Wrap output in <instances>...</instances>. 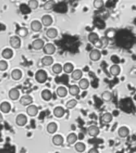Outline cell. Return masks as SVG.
Wrapping results in <instances>:
<instances>
[{"mask_svg":"<svg viewBox=\"0 0 136 153\" xmlns=\"http://www.w3.org/2000/svg\"><path fill=\"white\" fill-rule=\"evenodd\" d=\"M35 79L38 83H44L47 80V73L46 71L40 69L35 73Z\"/></svg>","mask_w":136,"mask_h":153,"instance_id":"1","label":"cell"},{"mask_svg":"<svg viewBox=\"0 0 136 153\" xmlns=\"http://www.w3.org/2000/svg\"><path fill=\"white\" fill-rule=\"evenodd\" d=\"M43 52L48 56H52L56 52V46L52 43H47L43 47Z\"/></svg>","mask_w":136,"mask_h":153,"instance_id":"2","label":"cell"},{"mask_svg":"<svg viewBox=\"0 0 136 153\" xmlns=\"http://www.w3.org/2000/svg\"><path fill=\"white\" fill-rule=\"evenodd\" d=\"M33 103V98L29 95H23L20 99V103L23 106H29Z\"/></svg>","mask_w":136,"mask_h":153,"instance_id":"3","label":"cell"},{"mask_svg":"<svg viewBox=\"0 0 136 153\" xmlns=\"http://www.w3.org/2000/svg\"><path fill=\"white\" fill-rule=\"evenodd\" d=\"M90 59L92 61H98L101 58V52L99 51L98 49H95L90 51L89 55Z\"/></svg>","mask_w":136,"mask_h":153,"instance_id":"4","label":"cell"},{"mask_svg":"<svg viewBox=\"0 0 136 153\" xmlns=\"http://www.w3.org/2000/svg\"><path fill=\"white\" fill-rule=\"evenodd\" d=\"M10 45L12 48L18 49L20 47V39L17 36H13L10 38Z\"/></svg>","mask_w":136,"mask_h":153,"instance_id":"5","label":"cell"},{"mask_svg":"<svg viewBox=\"0 0 136 153\" xmlns=\"http://www.w3.org/2000/svg\"><path fill=\"white\" fill-rule=\"evenodd\" d=\"M16 125H19V126H24L27 123V117L24 114H19L18 116H16Z\"/></svg>","mask_w":136,"mask_h":153,"instance_id":"6","label":"cell"},{"mask_svg":"<svg viewBox=\"0 0 136 153\" xmlns=\"http://www.w3.org/2000/svg\"><path fill=\"white\" fill-rule=\"evenodd\" d=\"M45 46L44 41L42 39H36L32 42V47L34 50H41L43 49V47Z\"/></svg>","mask_w":136,"mask_h":153,"instance_id":"7","label":"cell"},{"mask_svg":"<svg viewBox=\"0 0 136 153\" xmlns=\"http://www.w3.org/2000/svg\"><path fill=\"white\" fill-rule=\"evenodd\" d=\"M87 133L90 136L96 137L99 134V130L96 125H90L87 128Z\"/></svg>","mask_w":136,"mask_h":153,"instance_id":"8","label":"cell"},{"mask_svg":"<svg viewBox=\"0 0 136 153\" xmlns=\"http://www.w3.org/2000/svg\"><path fill=\"white\" fill-rule=\"evenodd\" d=\"M53 23V20L52 17L49 15H45L42 17V24L44 25L45 27H48L50 25H52V24Z\"/></svg>","mask_w":136,"mask_h":153,"instance_id":"9","label":"cell"},{"mask_svg":"<svg viewBox=\"0 0 136 153\" xmlns=\"http://www.w3.org/2000/svg\"><path fill=\"white\" fill-rule=\"evenodd\" d=\"M26 112H27V113H28L29 116H35L36 115H37V114H38V107H37V106H35V105L31 104V105H29V106L27 107Z\"/></svg>","mask_w":136,"mask_h":153,"instance_id":"10","label":"cell"},{"mask_svg":"<svg viewBox=\"0 0 136 153\" xmlns=\"http://www.w3.org/2000/svg\"><path fill=\"white\" fill-rule=\"evenodd\" d=\"M30 27H31V29L34 31V32H38L42 29V24L40 21L38 20H33L30 24Z\"/></svg>","mask_w":136,"mask_h":153,"instance_id":"11","label":"cell"},{"mask_svg":"<svg viewBox=\"0 0 136 153\" xmlns=\"http://www.w3.org/2000/svg\"><path fill=\"white\" fill-rule=\"evenodd\" d=\"M9 97L12 100H16V99H18L20 97V91L18 90V89H11L9 91Z\"/></svg>","mask_w":136,"mask_h":153,"instance_id":"12","label":"cell"},{"mask_svg":"<svg viewBox=\"0 0 136 153\" xmlns=\"http://www.w3.org/2000/svg\"><path fill=\"white\" fill-rule=\"evenodd\" d=\"M53 113H54V116L57 117V118H61L62 116L65 115V108L62 107H55L54 111H53Z\"/></svg>","mask_w":136,"mask_h":153,"instance_id":"13","label":"cell"},{"mask_svg":"<svg viewBox=\"0 0 136 153\" xmlns=\"http://www.w3.org/2000/svg\"><path fill=\"white\" fill-rule=\"evenodd\" d=\"M129 134H130V130L126 126H122L118 130V135L121 138H126Z\"/></svg>","mask_w":136,"mask_h":153,"instance_id":"14","label":"cell"},{"mask_svg":"<svg viewBox=\"0 0 136 153\" xmlns=\"http://www.w3.org/2000/svg\"><path fill=\"white\" fill-rule=\"evenodd\" d=\"M110 73L114 76V77H117L118 75L120 74V73H121V68H120V66L117 65H114L113 66H111L110 67Z\"/></svg>","mask_w":136,"mask_h":153,"instance_id":"15","label":"cell"},{"mask_svg":"<svg viewBox=\"0 0 136 153\" xmlns=\"http://www.w3.org/2000/svg\"><path fill=\"white\" fill-rule=\"evenodd\" d=\"M52 143L56 146H61L64 143V138L60 135H55L52 139Z\"/></svg>","mask_w":136,"mask_h":153,"instance_id":"16","label":"cell"},{"mask_svg":"<svg viewBox=\"0 0 136 153\" xmlns=\"http://www.w3.org/2000/svg\"><path fill=\"white\" fill-rule=\"evenodd\" d=\"M12 56H13V51H12V49H10V48H6L2 52V56L4 59H6V60L11 59L12 57Z\"/></svg>","mask_w":136,"mask_h":153,"instance_id":"17","label":"cell"},{"mask_svg":"<svg viewBox=\"0 0 136 153\" xmlns=\"http://www.w3.org/2000/svg\"><path fill=\"white\" fill-rule=\"evenodd\" d=\"M63 70L65 71V73H66L67 74H72V73L74 71V67L73 65L71 63H66L65 65H64L63 67Z\"/></svg>","mask_w":136,"mask_h":153,"instance_id":"18","label":"cell"},{"mask_svg":"<svg viewBox=\"0 0 136 153\" xmlns=\"http://www.w3.org/2000/svg\"><path fill=\"white\" fill-rule=\"evenodd\" d=\"M11 104L8 102H3L1 103L0 105V110L4 112V113H8L11 111Z\"/></svg>","mask_w":136,"mask_h":153,"instance_id":"19","label":"cell"},{"mask_svg":"<svg viewBox=\"0 0 136 153\" xmlns=\"http://www.w3.org/2000/svg\"><path fill=\"white\" fill-rule=\"evenodd\" d=\"M71 76H72V78L74 81H78V80L80 81L82 78V70L76 69L72 73Z\"/></svg>","mask_w":136,"mask_h":153,"instance_id":"20","label":"cell"},{"mask_svg":"<svg viewBox=\"0 0 136 153\" xmlns=\"http://www.w3.org/2000/svg\"><path fill=\"white\" fill-rule=\"evenodd\" d=\"M113 120V115H112V113H110V112H106V113H104L101 116V121L103 123H109V122H111Z\"/></svg>","mask_w":136,"mask_h":153,"instance_id":"21","label":"cell"},{"mask_svg":"<svg viewBox=\"0 0 136 153\" xmlns=\"http://www.w3.org/2000/svg\"><path fill=\"white\" fill-rule=\"evenodd\" d=\"M41 95H42V99L45 100V101H50V100L52 99V94L49 90H42Z\"/></svg>","mask_w":136,"mask_h":153,"instance_id":"22","label":"cell"},{"mask_svg":"<svg viewBox=\"0 0 136 153\" xmlns=\"http://www.w3.org/2000/svg\"><path fill=\"white\" fill-rule=\"evenodd\" d=\"M53 58L51 56H44L42 59V64L44 66H50L53 64Z\"/></svg>","mask_w":136,"mask_h":153,"instance_id":"23","label":"cell"},{"mask_svg":"<svg viewBox=\"0 0 136 153\" xmlns=\"http://www.w3.org/2000/svg\"><path fill=\"white\" fill-rule=\"evenodd\" d=\"M79 88L82 90H86V89L89 87L90 82L86 78H82L79 81Z\"/></svg>","mask_w":136,"mask_h":153,"instance_id":"24","label":"cell"},{"mask_svg":"<svg viewBox=\"0 0 136 153\" xmlns=\"http://www.w3.org/2000/svg\"><path fill=\"white\" fill-rule=\"evenodd\" d=\"M77 140H78V136L74 133H71L67 137V143L69 144V145L75 143L76 142H77Z\"/></svg>","mask_w":136,"mask_h":153,"instance_id":"25","label":"cell"},{"mask_svg":"<svg viewBox=\"0 0 136 153\" xmlns=\"http://www.w3.org/2000/svg\"><path fill=\"white\" fill-rule=\"evenodd\" d=\"M67 93H68V90H67V89H66L65 87H64V86H60V87H58V88L56 89V94L59 97H65L66 95H67Z\"/></svg>","mask_w":136,"mask_h":153,"instance_id":"26","label":"cell"},{"mask_svg":"<svg viewBox=\"0 0 136 153\" xmlns=\"http://www.w3.org/2000/svg\"><path fill=\"white\" fill-rule=\"evenodd\" d=\"M98 40H99V35L96 33H90L89 34H88V41L90 43L94 44Z\"/></svg>","mask_w":136,"mask_h":153,"instance_id":"27","label":"cell"},{"mask_svg":"<svg viewBox=\"0 0 136 153\" xmlns=\"http://www.w3.org/2000/svg\"><path fill=\"white\" fill-rule=\"evenodd\" d=\"M47 36L49 38H55L58 36V32L56 29L50 28L47 30Z\"/></svg>","mask_w":136,"mask_h":153,"instance_id":"28","label":"cell"},{"mask_svg":"<svg viewBox=\"0 0 136 153\" xmlns=\"http://www.w3.org/2000/svg\"><path fill=\"white\" fill-rule=\"evenodd\" d=\"M113 95L112 93L110 91H104L101 94V98L103 99V101H106V102H108L110 101L112 99H113Z\"/></svg>","mask_w":136,"mask_h":153,"instance_id":"29","label":"cell"},{"mask_svg":"<svg viewBox=\"0 0 136 153\" xmlns=\"http://www.w3.org/2000/svg\"><path fill=\"white\" fill-rule=\"evenodd\" d=\"M57 128H58V126H57L56 123L52 122V123L48 124V125H47V132H48L49 134H54V133H56V131L57 130Z\"/></svg>","mask_w":136,"mask_h":153,"instance_id":"30","label":"cell"},{"mask_svg":"<svg viewBox=\"0 0 136 153\" xmlns=\"http://www.w3.org/2000/svg\"><path fill=\"white\" fill-rule=\"evenodd\" d=\"M80 93V88L79 86H76V85H73L70 86L69 87V94L73 96H76L78 95H79Z\"/></svg>","mask_w":136,"mask_h":153,"instance_id":"31","label":"cell"},{"mask_svg":"<svg viewBox=\"0 0 136 153\" xmlns=\"http://www.w3.org/2000/svg\"><path fill=\"white\" fill-rule=\"evenodd\" d=\"M11 76H12V79L17 81V80H20V79L21 78V77H22V73H21V71L19 69H14L12 72Z\"/></svg>","mask_w":136,"mask_h":153,"instance_id":"32","label":"cell"},{"mask_svg":"<svg viewBox=\"0 0 136 153\" xmlns=\"http://www.w3.org/2000/svg\"><path fill=\"white\" fill-rule=\"evenodd\" d=\"M74 148H75L76 152L82 153L85 150H86V145H85L83 143H82V142H78V143H77L75 144Z\"/></svg>","mask_w":136,"mask_h":153,"instance_id":"33","label":"cell"},{"mask_svg":"<svg viewBox=\"0 0 136 153\" xmlns=\"http://www.w3.org/2000/svg\"><path fill=\"white\" fill-rule=\"evenodd\" d=\"M28 29L26 28H24V27H20V28H19L16 30V34H17L19 37H25V36L28 35Z\"/></svg>","mask_w":136,"mask_h":153,"instance_id":"34","label":"cell"},{"mask_svg":"<svg viewBox=\"0 0 136 153\" xmlns=\"http://www.w3.org/2000/svg\"><path fill=\"white\" fill-rule=\"evenodd\" d=\"M63 71V67L61 66V64H56L52 66V72L55 74H60Z\"/></svg>","mask_w":136,"mask_h":153,"instance_id":"35","label":"cell"},{"mask_svg":"<svg viewBox=\"0 0 136 153\" xmlns=\"http://www.w3.org/2000/svg\"><path fill=\"white\" fill-rule=\"evenodd\" d=\"M55 4H56V3L54 1H47V2L45 3V4L43 6V8L47 10V11H49V10L52 9L55 7Z\"/></svg>","mask_w":136,"mask_h":153,"instance_id":"36","label":"cell"},{"mask_svg":"<svg viewBox=\"0 0 136 153\" xmlns=\"http://www.w3.org/2000/svg\"><path fill=\"white\" fill-rule=\"evenodd\" d=\"M77 104H78V101L76 99H70L66 103V107L68 109H72V108L75 107L77 106Z\"/></svg>","mask_w":136,"mask_h":153,"instance_id":"37","label":"cell"},{"mask_svg":"<svg viewBox=\"0 0 136 153\" xmlns=\"http://www.w3.org/2000/svg\"><path fill=\"white\" fill-rule=\"evenodd\" d=\"M103 5H104V3H103V1H102V0H95V1H94V3H93V6H94V7L95 9L102 8L103 7Z\"/></svg>","mask_w":136,"mask_h":153,"instance_id":"38","label":"cell"},{"mask_svg":"<svg viewBox=\"0 0 136 153\" xmlns=\"http://www.w3.org/2000/svg\"><path fill=\"white\" fill-rule=\"evenodd\" d=\"M29 8L30 9H36L37 7H38V4H39V3H38V1L37 0H30V1H29Z\"/></svg>","mask_w":136,"mask_h":153,"instance_id":"39","label":"cell"},{"mask_svg":"<svg viewBox=\"0 0 136 153\" xmlns=\"http://www.w3.org/2000/svg\"><path fill=\"white\" fill-rule=\"evenodd\" d=\"M100 41L102 42V46H103V48H106L108 45V42H109V40H108V38L106 36H104V37H102L100 38Z\"/></svg>","mask_w":136,"mask_h":153,"instance_id":"40","label":"cell"},{"mask_svg":"<svg viewBox=\"0 0 136 153\" xmlns=\"http://www.w3.org/2000/svg\"><path fill=\"white\" fill-rule=\"evenodd\" d=\"M8 65H7V63L5 61H0V70L1 71H4L7 69Z\"/></svg>","mask_w":136,"mask_h":153,"instance_id":"41","label":"cell"},{"mask_svg":"<svg viewBox=\"0 0 136 153\" xmlns=\"http://www.w3.org/2000/svg\"><path fill=\"white\" fill-rule=\"evenodd\" d=\"M95 46V48H97V49H100V48H103V46H102V42L100 41V38H99V40H98L97 42H95L93 44Z\"/></svg>","mask_w":136,"mask_h":153,"instance_id":"42","label":"cell"},{"mask_svg":"<svg viewBox=\"0 0 136 153\" xmlns=\"http://www.w3.org/2000/svg\"><path fill=\"white\" fill-rule=\"evenodd\" d=\"M88 153H99V151L96 148H91L88 152Z\"/></svg>","mask_w":136,"mask_h":153,"instance_id":"43","label":"cell"},{"mask_svg":"<svg viewBox=\"0 0 136 153\" xmlns=\"http://www.w3.org/2000/svg\"><path fill=\"white\" fill-rule=\"evenodd\" d=\"M2 121H3V115L0 113V122H1Z\"/></svg>","mask_w":136,"mask_h":153,"instance_id":"44","label":"cell"}]
</instances>
